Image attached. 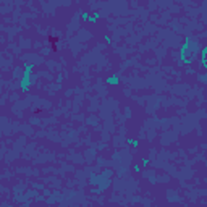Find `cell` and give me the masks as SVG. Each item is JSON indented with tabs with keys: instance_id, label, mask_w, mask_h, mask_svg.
<instances>
[{
	"instance_id": "obj_1",
	"label": "cell",
	"mask_w": 207,
	"mask_h": 207,
	"mask_svg": "<svg viewBox=\"0 0 207 207\" xmlns=\"http://www.w3.org/2000/svg\"><path fill=\"white\" fill-rule=\"evenodd\" d=\"M31 70H32V65H28L26 66V70H24V75H23V79H21V89L23 91H28V87H29V73H31Z\"/></svg>"
},
{
	"instance_id": "obj_2",
	"label": "cell",
	"mask_w": 207,
	"mask_h": 207,
	"mask_svg": "<svg viewBox=\"0 0 207 207\" xmlns=\"http://www.w3.org/2000/svg\"><path fill=\"white\" fill-rule=\"evenodd\" d=\"M107 84H118V78L117 76H110L107 79Z\"/></svg>"
},
{
	"instance_id": "obj_3",
	"label": "cell",
	"mask_w": 207,
	"mask_h": 207,
	"mask_svg": "<svg viewBox=\"0 0 207 207\" xmlns=\"http://www.w3.org/2000/svg\"><path fill=\"white\" fill-rule=\"evenodd\" d=\"M81 18H83V20H84V21H86V20H87V18H89V15H87V13H81Z\"/></svg>"
}]
</instances>
